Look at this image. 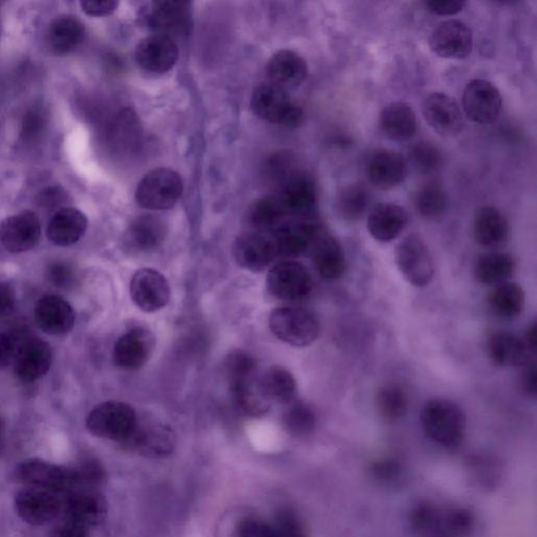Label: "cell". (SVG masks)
Instances as JSON below:
<instances>
[{
  "instance_id": "cell-1",
  "label": "cell",
  "mask_w": 537,
  "mask_h": 537,
  "mask_svg": "<svg viewBox=\"0 0 537 537\" xmlns=\"http://www.w3.org/2000/svg\"><path fill=\"white\" fill-rule=\"evenodd\" d=\"M226 373L236 408L246 416L266 415L271 404L262 394L255 359L246 352L235 351L227 358Z\"/></svg>"
},
{
  "instance_id": "cell-2",
  "label": "cell",
  "mask_w": 537,
  "mask_h": 537,
  "mask_svg": "<svg viewBox=\"0 0 537 537\" xmlns=\"http://www.w3.org/2000/svg\"><path fill=\"white\" fill-rule=\"evenodd\" d=\"M421 421L427 437L443 446H457L464 437L466 416L454 401L433 399L426 402Z\"/></svg>"
},
{
  "instance_id": "cell-3",
  "label": "cell",
  "mask_w": 537,
  "mask_h": 537,
  "mask_svg": "<svg viewBox=\"0 0 537 537\" xmlns=\"http://www.w3.org/2000/svg\"><path fill=\"white\" fill-rule=\"evenodd\" d=\"M269 327L277 339L295 348L312 346L320 332L319 321L313 313L294 307L272 311Z\"/></svg>"
},
{
  "instance_id": "cell-4",
  "label": "cell",
  "mask_w": 537,
  "mask_h": 537,
  "mask_svg": "<svg viewBox=\"0 0 537 537\" xmlns=\"http://www.w3.org/2000/svg\"><path fill=\"white\" fill-rule=\"evenodd\" d=\"M251 107L262 120L289 128L298 127L305 118L304 111L292 101L288 92L269 82L254 90Z\"/></svg>"
},
{
  "instance_id": "cell-5",
  "label": "cell",
  "mask_w": 537,
  "mask_h": 537,
  "mask_svg": "<svg viewBox=\"0 0 537 537\" xmlns=\"http://www.w3.org/2000/svg\"><path fill=\"white\" fill-rule=\"evenodd\" d=\"M137 422V414L130 404L109 401L94 408L87 418V427L98 438L124 442L133 434Z\"/></svg>"
},
{
  "instance_id": "cell-6",
  "label": "cell",
  "mask_w": 537,
  "mask_h": 537,
  "mask_svg": "<svg viewBox=\"0 0 537 537\" xmlns=\"http://www.w3.org/2000/svg\"><path fill=\"white\" fill-rule=\"evenodd\" d=\"M183 181L177 171L157 168L149 171L136 190L137 203L147 210L173 208L183 195Z\"/></svg>"
},
{
  "instance_id": "cell-7",
  "label": "cell",
  "mask_w": 537,
  "mask_h": 537,
  "mask_svg": "<svg viewBox=\"0 0 537 537\" xmlns=\"http://www.w3.org/2000/svg\"><path fill=\"white\" fill-rule=\"evenodd\" d=\"M16 478L27 487H34L66 497L78 489V478L74 468L59 466L39 459H30L19 464Z\"/></svg>"
},
{
  "instance_id": "cell-8",
  "label": "cell",
  "mask_w": 537,
  "mask_h": 537,
  "mask_svg": "<svg viewBox=\"0 0 537 537\" xmlns=\"http://www.w3.org/2000/svg\"><path fill=\"white\" fill-rule=\"evenodd\" d=\"M396 264L406 281L417 288L432 283L436 268L431 250L422 236L411 233L396 248Z\"/></svg>"
},
{
  "instance_id": "cell-9",
  "label": "cell",
  "mask_w": 537,
  "mask_h": 537,
  "mask_svg": "<svg viewBox=\"0 0 537 537\" xmlns=\"http://www.w3.org/2000/svg\"><path fill=\"white\" fill-rule=\"evenodd\" d=\"M190 16L188 3L165 0L147 4L140 13V20L154 34L174 39L188 32Z\"/></svg>"
},
{
  "instance_id": "cell-10",
  "label": "cell",
  "mask_w": 537,
  "mask_h": 537,
  "mask_svg": "<svg viewBox=\"0 0 537 537\" xmlns=\"http://www.w3.org/2000/svg\"><path fill=\"white\" fill-rule=\"evenodd\" d=\"M267 288L270 294L286 302L307 298L313 290V278L308 269L297 262L284 261L268 273Z\"/></svg>"
},
{
  "instance_id": "cell-11",
  "label": "cell",
  "mask_w": 537,
  "mask_h": 537,
  "mask_svg": "<svg viewBox=\"0 0 537 537\" xmlns=\"http://www.w3.org/2000/svg\"><path fill=\"white\" fill-rule=\"evenodd\" d=\"M462 104L464 113L470 121L488 125L498 120L502 111L503 98L492 82L475 79L466 85Z\"/></svg>"
},
{
  "instance_id": "cell-12",
  "label": "cell",
  "mask_w": 537,
  "mask_h": 537,
  "mask_svg": "<svg viewBox=\"0 0 537 537\" xmlns=\"http://www.w3.org/2000/svg\"><path fill=\"white\" fill-rule=\"evenodd\" d=\"M130 290L134 304L145 313L162 310L171 296L166 277L150 268L140 269L133 275Z\"/></svg>"
},
{
  "instance_id": "cell-13",
  "label": "cell",
  "mask_w": 537,
  "mask_h": 537,
  "mask_svg": "<svg viewBox=\"0 0 537 537\" xmlns=\"http://www.w3.org/2000/svg\"><path fill=\"white\" fill-rule=\"evenodd\" d=\"M15 508L24 522L33 526H44L57 518L62 502L53 492L26 487L17 493Z\"/></svg>"
},
{
  "instance_id": "cell-14",
  "label": "cell",
  "mask_w": 537,
  "mask_h": 537,
  "mask_svg": "<svg viewBox=\"0 0 537 537\" xmlns=\"http://www.w3.org/2000/svg\"><path fill=\"white\" fill-rule=\"evenodd\" d=\"M276 197L287 217L306 221L314 216L317 208V190L309 176L292 175Z\"/></svg>"
},
{
  "instance_id": "cell-15",
  "label": "cell",
  "mask_w": 537,
  "mask_h": 537,
  "mask_svg": "<svg viewBox=\"0 0 537 537\" xmlns=\"http://www.w3.org/2000/svg\"><path fill=\"white\" fill-rule=\"evenodd\" d=\"M429 46L442 58L464 59L474 47V34L461 20L449 19L439 24L429 38Z\"/></svg>"
},
{
  "instance_id": "cell-16",
  "label": "cell",
  "mask_w": 537,
  "mask_h": 537,
  "mask_svg": "<svg viewBox=\"0 0 537 537\" xmlns=\"http://www.w3.org/2000/svg\"><path fill=\"white\" fill-rule=\"evenodd\" d=\"M422 113L427 124L441 136L454 137L463 130L461 107L447 94L434 93L427 96L422 105Z\"/></svg>"
},
{
  "instance_id": "cell-17",
  "label": "cell",
  "mask_w": 537,
  "mask_h": 537,
  "mask_svg": "<svg viewBox=\"0 0 537 537\" xmlns=\"http://www.w3.org/2000/svg\"><path fill=\"white\" fill-rule=\"evenodd\" d=\"M41 236L37 214L23 211L0 223V244L11 253H21L36 247Z\"/></svg>"
},
{
  "instance_id": "cell-18",
  "label": "cell",
  "mask_w": 537,
  "mask_h": 537,
  "mask_svg": "<svg viewBox=\"0 0 537 537\" xmlns=\"http://www.w3.org/2000/svg\"><path fill=\"white\" fill-rule=\"evenodd\" d=\"M365 175L377 189L391 190L404 182L407 176V163L396 150L377 149L365 163Z\"/></svg>"
},
{
  "instance_id": "cell-19",
  "label": "cell",
  "mask_w": 537,
  "mask_h": 537,
  "mask_svg": "<svg viewBox=\"0 0 537 537\" xmlns=\"http://www.w3.org/2000/svg\"><path fill=\"white\" fill-rule=\"evenodd\" d=\"M179 56L180 51L174 39L156 34L142 39L136 49L139 66L155 74H163L173 69Z\"/></svg>"
},
{
  "instance_id": "cell-20",
  "label": "cell",
  "mask_w": 537,
  "mask_h": 537,
  "mask_svg": "<svg viewBox=\"0 0 537 537\" xmlns=\"http://www.w3.org/2000/svg\"><path fill=\"white\" fill-rule=\"evenodd\" d=\"M236 264L254 273L265 271L276 257L272 239L259 232H247L239 236L233 245Z\"/></svg>"
},
{
  "instance_id": "cell-21",
  "label": "cell",
  "mask_w": 537,
  "mask_h": 537,
  "mask_svg": "<svg viewBox=\"0 0 537 537\" xmlns=\"http://www.w3.org/2000/svg\"><path fill=\"white\" fill-rule=\"evenodd\" d=\"M154 348L153 335L142 328H135L117 340L113 360L119 369L137 371L148 362Z\"/></svg>"
},
{
  "instance_id": "cell-22",
  "label": "cell",
  "mask_w": 537,
  "mask_h": 537,
  "mask_svg": "<svg viewBox=\"0 0 537 537\" xmlns=\"http://www.w3.org/2000/svg\"><path fill=\"white\" fill-rule=\"evenodd\" d=\"M139 454L148 457H163L173 453L176 437L169 426L159 422L139 420L130 438L124 441Z\"/></svg>"
},
{
  "instance_id": "cell-23",
  "label": "cell",
  "mask_w": 537,
  "mask_h": 537,
  "mask_svg": "<svg viewBox=\"0 0 537 537\" xmlns=\"http://www.w3.org/2000/svg\"><path fill=\"white\" fill-rule=\"evenodd\" d=\"M269 83L288 92L302 85L309 74L308 63L302 55L282 50L275 53L267 64Z\"/></svg>"
},
{
  "instance_id": "cell-24",
  "label": "cell",
  "mask_w": 537,
  "mask_h": 537,
  "mask_svg": "<svg viewBox=\"0 0 537 537\" xmlns=\"http://www.w3.org/2000/svg\"><path fill=\"white\" fill-rule=\"evenodd\" d=\"M52 349L44 340L28 339L15 356V374L24 382H35L47 375L52 365Z\"/></svg>"
},
{
  "instance_id": "cell-25",
  "label": "cell",
  "mask_w": 537,
  "mask_h": 537,
  "mask_svg": "<svg viewBox=\"0 0 537 537\" xmlns=\"http://www.w3.org/2000/svg\"><path fill=\"white\" fill-rule=\"evenodd\" d=\"M318 226L311 221L286 222L273 233L276 256L293 259L305 254L318 238Z\"/></svg>"
},
{
  "instance_id": "cell-26",
  "label": "cell",
  "mask_w": 537,
  "mask_h": 537,
  "mask_svg": "<svg viewBox=\"0 0 537 537\" xmlns=\"http://www.w3.org/2000/svg\"><path fill=\"white\" fill-rule=\"evenodd\" d=\"M62 508L64 517L90 528L102 523L107 511L101 493L93 489H77L67 494L62 502Z\"/></svg>"
},
{
  "instance_id": "cell-27",
  "label": "cell",
  "mask_w": 537,
  "mask_h": 537,
  "mask_svg": "<svg viewBox=\"0 0 537 537\" xmlns=\"http://www.w3.org/2000/svg\"><path fill=\"white\" fill-rule=\"evenodd\" d=\"M35 318L42 331L50 335H62L74 328L76 314L67 300L56 295H47L39 299Z\"/></svg>"
},
{
  "instance_id": "cell-28",
  "label": "cell",
  "mask_w": 537,
  "mask_h": 537,
  "mask_svg": "<svg viewBox=\"0 0 537 537\" xmlns=\"http://www.w3.org/2000/svg\"><path fill=\"white\" fill-rule=\"evenodd\" d=\"M368 230L380 243H391L399 238L408 224L406 210L394 203L375 205L368 216Z\"/></svg>"
},
{
  "instance_id": "cell-29",
  "label": "cell",
  "mask_w": 537,
  "mask_h": 537,
  "mask_svg": "<svg viewBox=\"0 0 537 537\" xmlns=\"http://www.w3.org/2000/svg\"><path fill=\"white\" fill-rule=\"evenodd\" d=\"M474 236L476 242L486 249H501L509 241L508 221L497 208L482 206L475 213Z\"/></svg>"
},
{
  "instance_id": "cell-30",
  "label": "cell",
  "mask_w": 537,
  "mask_h": 537,
  "mask_svg": "<svg viewBox=\"0 0 537 537\" xmlns=\"http://www.w3.org/2000/svg\"><path fill=\"white\" fill-rule=\"evenodd\" d=\"M312 262L326 281H338L347 271V259L340 243L331 235H320L313 244Z\"/></svg>"
},
{
  "instance_id": "cell-31",
  "label": "cell",
  "mask_w": 537,
  "mask_h": 537,
  "mask_svg": "<svg viewBox=\"0 0 537 537\" xmlns=\"http://www.w3.org/2000/svg\"><path fill=\"white\" fill-rule=\"evenodd\" d=\"M88 224L87 217L80 210L72 207L61 208L49 222L48 239L60 247L74 245L87 231Z\"/></svg>"
},
{
  "instance_id": "cell-32",
  "label": "cell",
  "mask_w": 537,
  "mask_h": 537,
  "mask_svg": "<svg viewBox=\"0 0 537 537\" xmlns=\"http://www.w3.org/2000/svg\"><path fill=\"white\" fill-rule=\"evenodd\" d=\"M379 123L383 134L393 141H408L417 133V116L413 107L404 102L386 105Z\"/></svg>"
},
{
  "instance_id": "cell-33",
  "label": "cell",
  "mask_w": 537,
  "mask_h": 537,
  "mask_svg": "<svg viewBox=\"0 0 537 537\" xmlns=\"http://www.w3.org/2000/svg\"><path fill=\"white\" fill-rule=\"evenodd\" d=\"M488 354L494 364L502 368L522 367L529 361L525 341L510 332L494 333L488 341Z\"/></svg>"
},
{
  "instance_id": "cell-34",
  "label": "cell",
  "mask_w": 537,
  "mask_h": 537,
  "mask_svg": "<svg viewBox=\"0 0 537 537\" xmlns=\"http://www.w3.org/2000/svg\"><path fill=\"white\" fill-rule=\"evenodd\" d=\"M85 29L80 20L73 16H61L50 25L46 44L48 50L56 56L74 52L82 44Z\"/></svg>"
},
{
  "instance_id": "cell-35",
  "label": "cell",
  "mask_w": 537,
  "mask_h": 537,
  "mask_svg": "<svg viewBox=\"0 0 537 537\" xmlns=\"http://www.w3.org/2000/svg\"><path fill=\"white\" fill-rule=\"evenodd\" d=\"M166 228L155 217H141L135 220L124 235L125 247L135 253H146L157 249L164 241Z\"/></svg>"
},
{
  "instance_id": "cell-36",
  "label": "cell",
  "mask_w": 537,
  "mask_h": 537,
  "mask_svg": "<svg viewBox=\"0 0 537 537\" xmlns=\"http://www.w3.org/2000/svg\"><path fill=\"white\" fill-rule=\"evenodd\" d=\"M513 256L504 252H489L479 257L475 265L477 281L485 286H500L507 283L515 270Z\"/></svg>"
},
{
  "instance_id": "cell-37",
  "label": "cell",
  "mask_w": 537,
  "mask_h": 537,
  "mask_svg": "<svg viewBox=\"0 0 537 537\" xmlns=\"http://www.w3.org/2000/svg\"><path fill=\"white\" fill-rule=\"evenodd\" d=\"M260 386L263 396L270 404L292 403L297 393V384L292 373L278 365L269 368L260 376Z\"/></svg>"
},
{
  "instance_id": "cell-38",
  "label": "cell",
  "mask_w": 537,
  "mask_h": 537,
  "mask_svg": "<svg viewBox=\"0 0 537 537\" xmlns=\"http://www.w3.org/2000/svg\"><path fill=\"white\" fill-rule=\"evenodd\" d=\"M488 305L492 313L501 319L518 318L525 309L526 294L519 284L504 283L490 293Z\"/></svg>"
},
{
  "instance_id": "cell-39",
  "label": "cell",
  "mask_w": 537,
  "mask_h": 537,
  "mask_svg": "<svg viewBox=\"0 0 537 537\" xmlns=\"http://www.w3.org/2000/svg\"><path fill=\"white\" fill-rule=\"evenodd\" d=\"M370 201V192L362 184L347 185L337 193L335 210L343 221L356 222L368 211Z\"/></svg>"
},
{
  "instance_id": "cell-40",
  "label": "cell",
  "mask_w": 537,
  "mask_h": 537,
  "mask_svg": "<svg viewBox=\"0 0 537 537\" xmlns=\"http://www.w3.org/2000/svg\"><path fill=\"white\" fill-rule=\"evenodd\" d=\"M249 222L255 232L262 234L274 233L281 228L287 218L286 213L276 196L256 201L249 211Z\"/></svg>"
},
{
  "instance_id": "cell-41",
  "label": "cell",
  "mask_w": 537,
  "mask_h": 537,
  "mask_svg": "<svg viewBox=\"0 0 537 537\" xmlns=\"http://www.w3.org/2000/svg\"><path fill=\"white\" fill-rule=\"evenodd\" d=\"M414 206L424 219H437L443 216L448 206V198L443 187L436 183L420 187L414 196Z\"/></svg>"
},
{
  "instance_id": "cell-42",
  "label": "cell",
  "mask_w": 537,
  "mask_h": 537,
  "mask_svg": "<svg viewBox=\"0 0 537 537\" xmlns=\"http://www.w3.org/2000/svg\"><path fill=\"white\" fill-rule=\"evenodd\" d=\"M379 414L385 419L397 420L404 417L408 410V397L398 385H385L376 395Z\"/></svg>"
},
{
  "instance_id": "cell-43",
  "label": "cell",
  "mask_w": 537,
  "mask_h": 537,
  "mask_svg": "<svg viewBox=\"0 0 537 537\" xmlns=\"http://www.w3.org/2000/svg\"><path fill=\"white\" fill-rule=\"evenodd\" d=\"M287 432L295 437L310 435L316 426V414L305 402H296L286 411L283 418Z\"/></svg>"
},
{
  "instance_id": "cell-44",
  "label": "cell",
  "mask_w": 537,
  "mask_h": 537,
  "mask_svg": "<svg viewBox=\"0 0 537 537\" xmlns=\"http://www.w3.org/2000/svg\"><path fill=\"white\" fill-rule=\"evenodd\" d=\"M410 160L421 174L436 173L443 164V156L431 142L421 141L415 143L410 149Z\"/></svg>"
},
{
  "instance_id": "cell-45",
  "label": "cell",
  "mask_w": 537,
  "mask_h": 537,
  "mask_svg": "<svg viewBox=\"0 0 537 537\" xmlns=\"http://www.w3.org/2000/svg\"><path fill=\"white\" fill-rule=\"evenodd\" d=\"M49 114L44 105L36 104L30 109L21 126V135L27 142H35L47 131Z\"/></svg>"
},
{
  "instance_id": "cell-46",
  "label": "cell",
  "mask_w": 537,
  "mask_h": 537,
  "mask_svg": "<svg viewBox=\"0 0 537 537\" xmlns=\"http://www.w3.org/2000/svg\"><path fill=\"white\" fill-rule=\"evenodd\" d=\"M74 469L78 478V489L98 490L105 481V470L94 459L84 460Z\"/></svg>"
},
{
  "instance_id": "cell-47",
  "label": "cell",
  "mask_w": 537,
  "mask_h": 537,
  "mask_svg": "<svg viewBox=\"0 0 537 537\" xmlns=\"http://www.w3.org/2000/svg\"><path fill=\"white\" fill-rule=\"evenodd\" d=\"M47 274L50 283L57 288L68 289L75 282V271L66 262L57 261L52 263L48 268Z\"/></svg>"
},
{
  "instance_id": "cell-48",
  "label": "cell",
  "mask_w": 537,
  "mask_h": 537,
  "mask_svg": "<svg viewBox=\"0 0 537 537\" xmlns=\"http://www.w3.org/2000/svg\"><path fill=\"white\" fill-rule=\"evenodd\" d=\"M91 528L73 519H63L52 530L50 537H89Z\"/></svg>"
},
{
  "instance_id": "cell-49",
  "label": "cell",
  "mask_w": 537,
  "mask_h": 537,
  "mask_svg": "<svg viewBox=\"0 0 537 537\" xmlns=\"http://www.w3.org/2000/svg\"><path fill=\"white\" fill-rule=\"evenodd\" d=\"M424 5L435 15L454 16L463 11L466 3L463 0H429Z\"/></svg>"
},
{
  "instance_id": "cell-50",
  "label": "cell",
  "mask_w": 537,
  "mask_h": 537,
  "mask_svg": "<svg viewBox=\"0 0 537 537\" xmlns=\"http://www.w3.org/2000/svg\"><path fill=\"white\" fill-rule=\"evenodd\" d=\"M119 6L116 0H88L82 2L81 8L85 14L95 17L111 15Z\"/></svg>"
},
{
  "instance_id": "cell-51",
  "label": "cell",
  "mask_w": 537,
  "mask_h": 537,
  "mask_svg": "<svg viewBox=\"0 0 537 537\" xmlns=\"http://www.w3.org/2000/svg\"><path fill=\"white\" fill-rule=\"evenodd\" d=\"M37 201L42 207L52 208L57 207L62 203L66 202L67 195L66 192L62 190V188L53 186L42 190L39 193Z\"/></svg>"
},
{
  "instance_id": "cell-52",
  "label": "cell",
  "mask_w": 537,
  "mask_h": 537,
  "mask_svg": "<svg viewBox=\"0 0 537 537\" xmlns=\"http://www.w3.org/2000/svg\"><path fill=\"white\" fill-rule=\"evenodd\" d=\"M15 340L8 334L0 333V370L6 369L15 360Z\"/></svg>"
},
{
  "instance_id": "cell-53",
  "label": "cell",
  "mask_w": 537,
  "mask_h": 537,
  "mask_svg": "<svg viewBox=\"0 0 537 537\" xmlns=\"http://www.w3.org/2000/svg\"><path fill=\"white\" fill-rule=\"evenodd\" d=\"M16 304V293L14 288L4 282H0V317L10 314Z\"/></svg>"
},
{
  "instance_id": "cell-54",
  "label": "cell",
  "mask_w": 537,
  "mask_h": 537,
  "mask_svg": "<svg viewBox=\"0 0 537 537\" xmlns=\"http://www.w3.org/2000/svg\"><path fill=\"white\" fill-rule=\"evenodd\" d=\"M536 380V364L534 361H528L522 373L521 386L523 392L532 398H535L537 393Z\"/></svg>"
},
{
  "instance_id": "cell-55",
  "label": "cell",
  "mask_w": 537,
  "mask_h": 537,
  "mask_svg": "<svg viewBox=\"0 0 537 537\" xmlns=\"http://www.w3.org/2000/svg\"><path fill=\"white\" fill-rule=\"evenodd\" d=\"M537 328H536V322H532V325L528 327L526 334H525V343L529 351L535 352L536 350V342H537Z\"/></svg>"
},
{
  "instance_id": "cell-56",
  "label": "cell",
  "mask_w": 537,
  "mask_h": 537,
  "mask_svg": "<svg viewBox=\"0 0 537 537\" xmlns=\"http://www.w3.org/2000/svg\"><path fill=\"white\" fill-rule=\"evenodd\" d=\"M5 433V422L2 417H0V440H2Z\"/></svg>"
}]
</instances>
